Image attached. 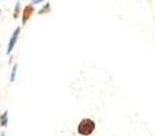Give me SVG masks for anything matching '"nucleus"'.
Wrapping results in <instances>:
<instances>
[{
  "instance_id": "3",
  "label": "nucleus",
  "mask_w": 155,
  "mask_h": 136,
  "mask_svg": "<svg viewBox=\"0 0 155 136\" xmlns=\"http://www.w3.org/2000/svg\"><path fill=\"white\" fill-rule=\"evenodd\" d=\"M33 12H34V7H33V4H29V5H26V7H25L23 15H22V16H23V18H22V22H23V25L30 19V16H31Z\"/></svg>"
},
{
  "instance_id": "2",
  "label": "nucleus",
  "mask_w": 155,
  "mask_h": 136,
  "mask_svg": "<svg viewBox=\"0 0 155 136\" xmlns=\"http://www.w3.org/2000/svg\"><path fill=\"white\" fill-rule=\"evenodd\" d=\"M19 33H21V27H16V30L12 33V35H11V38H10V42H8L7 55H11V52L14 51V46H15L16 41H18V38H19Z\"/></svg>"
},
{
  "instance_id": "6",
  "label": "nucleus",
  "mask_w": 155,
  "mask_h": 136,
  "mask_svg": "<svg viewBox=\"0 0 155 136\" xmlns=\"http://www.w3.org/2000/svg\"><path fill=\"white\" fill-rule=\"evenodd\" d=\"M19 12H21V3H16V4H15V8H14V18H18V16H19Z\"/></svg>"
},
{
  "instance_id": "7",
  "label": "nucleus",
  "mask_w": 155,
  "mask_h": 136,
  "mask_svg": "<svg viewBox=\"0 0 155 136\" xmlns=\"http://www.w3.org/2000/svg\"><path fill=\"white\" fill-rule=\"evenodd\" d=\"M16 71H18V65H14L12 67V71H11V82H14L15 80V75H16Z\"/></svg>"
},
{
  "instance_id": "1",
  "label": "nucleus",
  "mask_w": 155,
  "mask_h": 136,
  "mask_svg": "<svg viewBox=\"0 0 155 136\" xmlns=\"http://www.w3.org/2000/svg\"><path fill=\"white\" fill-rule=\"evenodd\" d=\"M95 131V123L91 118H83L78 125V134L82 136H90Z\"/></svg>"
},
{
  "instance_id": "8",
  "label": "nucleus",
  "mask_w": 155,
  "mask_h": 136,
  "mask_svg": "<svg viewBox=\"0 0 155 136\" xmlns=\"http://www.w3.org/2000/svg\"><path fill=\"white\" fill-rule=\"evenodd\" d=\"M44 0H31V4H40V3H42Z\"/></svg>"
},
{
  "instance_id": "9",
  "label": "nucleus",
  "mask_w": 155,
  "mask_h": 136,
  "mask_svg": "<svg viewBox=\"0 0 155 136\" xmlns=\"http://www.w3.org/2000/svg\"><path fill=\"white\" fill-rule=\"evenodd\" d=\"M0 136H5V135H4V134H2V135H0Z\"/></svg>"
},
{
  "instance_id": "10",
  "label": "nucleus",
  "mask_w": 155,
  "mask_h": 136,
  "mask_svg": "<svg viewBox=\"0 0 155 136\" xmlns=\"http://www.w3.org/2000/svg\"><path fill=\"white\" fill-rule=\"evenodd\" d=\"M0 14H2V11H0Z\"/></svg>"
},
{
  "instance_id": "5",
  "label": "nucleus",
  "mask_w": 155,
  "mask_h": 136,
  "mask_svg": "<svg viewBox=\"0 0 155 136\" xmlns=\"http://www.w3.org/2000/svg\"><path fill=\"white\" fill-rule=\"evenodd\" d=\"M49 11H51V4H45L40 11H38V15H44V14L49 12Z\"/></svg>"
},
{
  "instance_id": "4",
  "label": "nucleus",
  "mask_w": 155,
  "mask_h": 136,
  "mask_svg": "<svg viewBox=\"0 0 155 136\" xmlns=\"http://www.w3.org/2000/svg\"><path fill=\"white\" fill-rule=\"evenodd\" d=\"M7 123H8V112L5 110V112L2 114V117H0V125L7 127Z\"/></svg>"
}]
</instances>
